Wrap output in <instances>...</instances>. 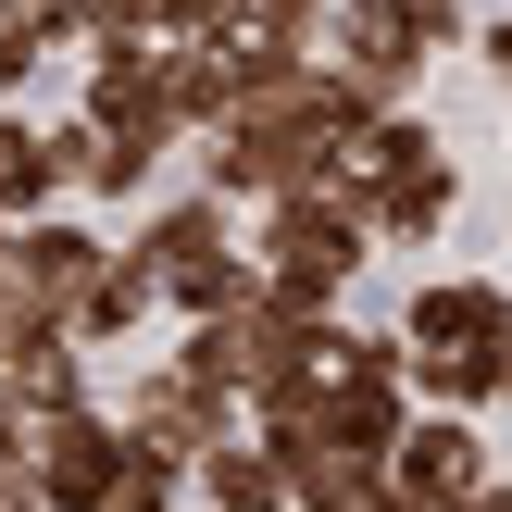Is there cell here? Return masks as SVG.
<instances>
[{
  "label": "cell",
  "instance_id": "11",
  "mask_svg": "<svg viewBox=\"0 0 512 512\" xmlns=\"http://www.w3.org/2000/svg\"><path fill=\"white\" fill-rule=\"evenodd\" d=\"M50 138H63V200H138L150 175H163L150 150H113L100 125H50Z\"/></svg>",
  "mask_w": 512,
  "mask_h": 512
},
{
  "label": "cell",
  "instance_id": "5",
  "mask_svg": "<svg viewBox=\"0 0 512 512\" xmlns=\"http://www.w3.org/2000/svg\"><path fill=\"white\" fill-rule=\"evenodd\" d=\"M113 425H125V438H150V450H175V463H200L213 438H238V388H213V375H188V363L163 350V363L125 375Z\"/></svg>",
  "mask_w": 512,
  "mask_h": 512
},
{
  "label": "cell",
  "instance_id": "7",
  "mask_svg": "<svg viewBox=\"0 0 512 512\" xmlns=\"http://www.w3.org/2000/svg\"><path fill=\"white\" fill-rule=\"evenodd\" d=\"M400 350H500V275H425L400 300Z\"/></svg>",
  "mask_w": 512,
  "mask_h": 512
},
{
  "label": "cell",
  "instance_id": "3",
  "mask_svg": "<svg viewBox=\"0 0 512 512\" xmlns=\"http://www.w3.org/2000/svg\"><path fill=\"white\" fill-rule=\"evenodd\" d=\"M250 263H263V288H275V300H313V313H338L350 275L375 263V238L350 225V200L313 175V188H275L263 213H250Z\"/></svg>",
  "mask_w": 512,
  "mask_h": 512
},
{
  "label": "cell",
  "instance_id": "2",
  "mask_svg": "<svg viewBox=\"0 0 512 512\" xmlns=\"http://www.w3.org/2000/svg\"><path fill=\"white\" fill-rule=\"evenodd\" d=\"M138 263L163 275V313H175V325H213V313H238V300L263 288V263H250V238H238V213H225L213 188H188V200H163V213L138 225Z\"/></svg>",
  "mask_w": 512,
  "mask_h": 512
},
{
  "label": "cell",
  "instance_id": "10",
  "mask_svg": "<svg viewBox=\"0 0 512 512\" xmlns=\"http://www.w3.org/2000/svg\"><path fill=\"white\" fill-rule=\"evenodd\" d=\"M400 388H413L425 413H475L488 425L500 388H512V350H400Z\"/></svg>",
  "mask_w": 512,
  "mask_h": 512
},
{
  "label": "cell",
  "instance_id": "9",
  "mask_svg": "<svg viewBox=\"0 0 512 512\" xmlns=\"http://www.w3.org/2000/svg\"><path fill=\"white\" fill-rule=\"evenodd\" d=\"M188 512H288V475H275V450L250 438V425H238V438H213V450L188 463Z\"/></svg>",
  "mask_w": 512,
  "mask_h": 512
},
{
  "label": "cell",
  "instance_id": "12",
  "mask_svg": "<svg viewBox=\"0 0 512 512\" xmlns=\"http://www.w3.org/2000/svg\"><path fill=\"white\" fill-rule=\"evenodd\" d=\"M100 512H188V463H175V450H150V438H125V463H113V488H100Z\"/></svg>",
  "mask_w": 512,
  "mask_h": 512
},
{
  "label": "cell",
  "instance_id": "1",
  "mask_svg": "<svg viewBox=\"0 0 512 512\" xmlns=\"http://www.w3.org/2000/svg\"><path fill=\"white\" fill-rule=\"evenodd\" d=\"M325 188L350 200V225H363V238H400V250H413V238H438V225L463 213V163H450V138L425 125V100L375 113L363 138L325 163Z\"/></svg>",
  "mask_w": 512,
  "mask_h": 512
},
{
  "label": "cell",
  "instance_id": "8",
  "mask_svg": "<svg viewBox=\"0 0 512 512\" xmlns=\"http://www.w3.org/2000/svg\"><path fill=\"white\" fill-rule=\"evenodd\" d=\"M150 313H163V275L138 263V238H113V250H100V275H88V300H75V350H113V338H138Z\"/></svg>",
  "mask_w": 512,
  "mask_h": 512
},
{
  "label": "cell",
  "instance_id": "14",
  "mask_svg": "<svg viewBox=\"0 0 512 512\" xmlns=\"http://www.w3.org/2000/svg\"><path fill=\"white\" fill-rule=\"evenodd\" d=\"M450 512H512V500H500V488H475V500H450Z\"/></svg>",
  "mask_w": 512,
  "mask_h": 512
},
{
  "label": "cell",
  "instance_id": "6",
  "mask_svg": "<svg viewBox=\"0 0 512 512\" xmlns=\"http://www.w3.org/2000/svg\"><path fill=\"white\" fill-rule=\"evenodd\" d=\"M113 463H125V425H113V400H75V413L25 425V488H38V512H100Z\"/></svg>",
  "mask_w": 512,
  "mask_h": 512
},
{
  "label": "cell",
  "instance_id": "4",
  "mask_svg": "<svg viewBox=\"0 0 512 512\" xmlns=\"http://www.w3.org/2000/svg\"><path fill=\"white\" fill-rule=\"evenodd\" d=\"M388 488L413 500V512H450V500L500 488V438L475 413H425V400H413V425L388 438Z\"/></svg>",
  "mask_w": 512,
  "mask_h": 512
},
{
  "label": "cell",
  "instance_id": "13",
  "mask_svg": "<svg viewBox=\"0 0 512 512\" xmlns=\"http://www.w3.org/2000/svg\"><path fill=\"white\" fill-rule=\"evenodd\" d=\"M25 25H38V50H113V38H138L125 0H25Z\"/></svg>",
  "mask_w": 512,
  "mask_h": 512
}]
</instances>
